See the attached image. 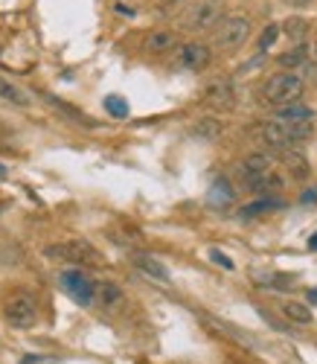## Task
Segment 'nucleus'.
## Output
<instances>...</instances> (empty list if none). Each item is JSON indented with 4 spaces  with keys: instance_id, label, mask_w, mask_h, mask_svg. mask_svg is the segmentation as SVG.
Here are the masks:
<instances>
[{
    "instance_id": "1",
    "label": "nucleus",
    "mask_w": 317,
    "mask_h": 364,
    "mask_svg": "<svg viewBox=\"0 0 317 364\" xmlns=\"http://www.w3.org/2000/svg\"><path fill=\"white\" fill-rule=\"evenodd\" d=\"M303 79H300L297 73L291 70H279V73H271L268 79L262 82V91L259 96L265 99V103L271 105H291L297 103L300 96H303Z\"/></svg>"
},
{
    "instance_id": "2",
    "label": "nucleus",
    "mask_w": 317,
    "mask_h": 364,
    "mask_svg": "<svg viewBox=\"0 0 317 364\" xmlns=\"http://www.w3.org/2000/svg\"><path fill=\"white\" fill-rule=\"evenodd\" d=\"M250 38V21L242 18V15H230V18H222L215 24V32H212V44L215 50H239L245 41Z\"/></svg>"
},
{
    "instance_id": "3",
    "label": "nucleus",
    "mask_w": 317,
    "mask_h": 364,
    "mask_svg": "<svg viewBox=\"0 0 317 364\" xmlns=\"http://www.w3.org/2000/svg\"><path fill=\"white\" fill-rule=\"evenodd\" d=\"M3 318L9 326L15 329H29L36 326L38 321V306H36V297H32L29 291H15L6 306H3Z\"/></svg>"
},
{
    "instance_id": "4",
    "label": "nucleus",
    "mask_w": 317,
    "mask_h": 364,
    "mask_svg": "<svg viewBox=\"0 0 317 364\" xmlns=\"http://www.w3.org/2000/svg\"><path fill=\"white\" fill-rule=\"evenodd\" d=\"M44 254L53 257V259L70 262V266H76V268H79V266H99V262H102V257L96 254V248H91L88 242H82V239L64 242V245H49Z\"/></svg>"
},
{
    "instance_id": "5",
    "label": "nucleus",
    "mask_w": 317,
    "mask_h": 364,
    "mask_svg": "<svg viewBox=\"0 0 317 364\" xmlns=\"http://www.w3.org/2000/svg\"><path fill=\"white\" fill-rule=\"evenodd\" d=\"M222 21V3L219 0H198V3H192L187 12H183V29L190 32H204L210 26H215Z\"/></svg>"
},
{
    "instance_id": "6",
    "label": "nucleus",
    "mask_w": 317,
    "mask_h": 364,
    "mask_svg": "<svg viewBox=\"0 0 317 364\" xmlns=\"http://www.w3.org/2000/svg\"><path fill=\"white\" fill-rule=\"evenodd\" d=\"M59 283H61V289L68 291L79 306H91V303H93L96 283H93V280H91L85 271H82V268H68V271H61V274H59Z\"/></svg>"
},
{
    "instance_id": "7",
    "label": "nucleus",
    "mask_w": 317,
    "mask_h": 364,
    "mask_svg": "<svg viewBox=\"0 0 317 364\" xmlns=\"http://www.w3.org/2000/svg\"><path fill=\"white\" fill-rule=\"evenodd\" d=\"M175 61L180 64L183 70H204L207 64L212 61V50L201 41H190V44H180L178 47V56Z\"/></svg>"
},
{
    "instance_id": "8",
    "label": "nucleus",
    "mask_w": 317,
    "mask_h": 364,
    "mask_svg": "<svg viewBox=\"0 0 317 364\" xmlns=\"http://www.w3.org/2000/svg\"><path fill=\"white\" fill-rule=\"evenodd\" d=\"M131 262H134V268L143 271L146 277L157 280V283H169V268H166L157 257L146 254V251H137V254H131Z\"/></svg>"
},
{
    "instance_id": "9",
    "label": "nucleus",
    "mask_w": 317,
    "mask_h": 364,
    "mask_svg": "<svg viewBox=\"0 0 317 364\" xmlns=\"http://www.w3.org/2000/svg\"><path fill=\"white\" fill-rule=\"evenodd\" d=\"M204 99H207L210 105H215V108H233V105H236V96H233V85H230V82H224V79L210 82L207 91H204Z\"/></svg>"
},
{
    "instance_id": "10",
    "label": "nucleus",
    "mask_w": 317,
    "mask_h": 364,
    "mask_svg": "<svg viewBox=\"0 0 317 364\" xmlns=\"http://www.w3.org/2000/svg\"><path fill=\"white\" fill-rule=\"evenodd\" d=\"M259 137L268 143V146H274V149H286V146H291V143H288V135H286V123H282V120L262 123V126H259Z\"/></svg>"
},
{
    "instance_id": "11",
    "label": "nucleus",
    "mask_w": 317,
    "mask_h": 364,
    "mask_svg": "<svg viewBox=\"0 0 317 364\" xmlns=\"http://www.w3.org/2000/svg\"><path fill=\"white\" fill-rule=\"evenodd\" d=\"M250 280H254L256 286H265V289H291L294 286V277L288 274H279V271H254L250 274Z\"/></svg>"
},
{
    "instance_id": "12",
    "label": "nucleus",
    "mask_w": 317,
    "mask_h": 364,
    "mask_svg": "<svg viewBox=\"0 0 317 364\" xmlns=\"http://www.w3.org/2000/svg\"><path fill=\"white\" fill-rule=\"evenodd\" d=\"M93 301H99V306H102V309H116L123 303V289L116 283H96Z\"/></svg>"
},
{
    "instance_id": "13",
    "label": "nucleus",
    "mask_w": 317,
    "mask_h": 364,
    "mask_svg": "<svg viewBox=\"0 0 317 364\" xmlns=\"http://www.w3.org/2000/svg\"><path fill=\"white\" fill-rule=\"evenodd\" d=\"M282 184H286V181H282L279 175H271V172L247 175V190H254V192H279Z\"/></svg>"
},
{
    "instance_id": "14",
    "label": "nucleus",
    "mask_w": 317,
    "mask_h": 364,
    "mask_svg": "<svg viewBox=\"0 0 317 364\" xmlns=\"http://www.w3.org/2000/svg\"><path fill=\"white\" fill-rule=\"evenodd\" d=\"M207 202H210L212 207H227V204L233 202V187H230L227 178H219V181H215V184L210 187Z\"/></svg>"
},
{
    "instance_id": "15",
    "label": "nucleus",
    "mask_w": 317,
    "mask_h": 364,
    "mask_svg": "<svg viewBox=\"0 0 317 364\" xmlns=\"http://www.w3.org/2000/svg\"><path fill=\"white\" fill-rule=\"evenodd\" d=\"M271 163H274V158L268 152H254V155L245 158L242 169H245V175H265L271 169Z\"/></svg>"
},
{
    "instance_id": "16",
    "label": "nucleus",
    "mask_w": 317,
    "mask_h": 364,
    "mask_svg": "<svg viewBox=\"0 0 317 364\" xmlns=\"http://www.w3.org/2000/svg\"><path fill=\"white\" fill-rule=\"evenodd\" d=\"M282 315H286L291 324H300V326L311 324V309L306 303H300V301H286V303H282Z\"/></svg>"
},
{
    "instance_id": "17",
    "label": "nucleus",
    "mask_w": 317,
    "mask_h": 364,
    "mask_svg": "<svg viewBox=\"0 0 317 364\" xmlns=\"http://www.w3.org/2000/svg\"><path fill=\"white\" fill-rule=\"evenodd\" d=\"M175 44H178L175 32H166V29L152 32V36L146 38V50H148V53H166V50H172Z\"/></svg>"
},
{
    "instance_id": "18",
    "label": "nucleus",
    "mask_w": 317,
    "mask_h": 364,
    "mask_svg": "<svg viewBox=\"0 0 317 364\" xmlns=\"http://www.w3.org/2000/svg\"><path fill=\"white\" fill-rule=\"evenodd\" d=\"M0 99H6V103H12V105H29V93H24L18 85H12L9 79H3L0 76Z\"/></svg>"
},
{
    "instance_id": "19",
    "label": "nucleus",
    "mask_w": 317,
    "mask_h": 364,
    "mask_svg": "<svg viewBox=\"0 0 317 364\" xmlns=\"http://www.w3.org/2000/svg\"><path fill=\"white\" fill-rule=\"evenodd\" d=\"M282 163H286V169L291 172V178H297V181L309 178V163H306V158H303V155L288 152L286 158H282Z\"/></svg>"
},
{
    "instance_id": "20",
    "label": "nucleus",
    "mask_w": 317,
    "mask_h": 364,
    "mask_svg": "<svg viewBox=\"0 0 317 364\" xmlns=\"http://www.w3.org/2000/svg\"><path fill=\"white\" fill-rule=\"evenodd\" d=\"M105 111L111 114V117L114 120H125L128 117V103H125V99L123 96H116V93H111V96H105Z\"/></svg>"
},
{
    "instance_id": "21",
    "label": "nucleus",
    "mask_w": 317,
    "mask_h": 364,
    "mask_svg": "<svg viewBox=\"0 0 317 364\" xmlns=\"http://www.w3.org/2000/svg\"><path fill=\"white\" fill-rule=\"evenodd\" d=\"M314 117V111L306 108V105H300V103H291L286 108H279V120H311Z\"/></svg>"
},
{
    "instance_id": "22",
    "label": "nucleus",
    "mask_w": 317,
    "mask_h": 364,
    "mask_svg": "<svg viewBox=\"0 0 317 364\" xmlns=\"http://www.w3.org/2000/svg\"><path fill=\"white\" fill-rule=\"evenodd\" d=\"M222 123L219 120H212V117H207V120H198L195 123V135L198 137H204V140H212V137H219L222 135Z\"/></svg>"
},
{
    "instance_id": "23",
    "label": "nucleus",
    "mask_w": 317,
    "mask_h": 364,
    "mask_svg": "<svg viewBox=\"0 0 317 364\" xmlns=\"http://www.w3.org/2000/svg\"><path fill=\"white\" fill-rule=\"evenodd\" d=\"M306 56H309V50H306V47H294V50H288V53H282L277 61L288 70V68H300V64L306 61Z\"/></svg>"
},
{
    "instance_id": "24",
    "label": "nucleus",
    "mask_w": 317,
    "mask_h": 364,
    "mask_svg": "<svg viewBox=\"0 0 317 364\" xmlns=\"http://www.w3.org/2000/svg\"><path fill=\"white\" fill-rule=\"evenodd\" d=\"M282 29L288 32V38L300 41V38H306V32H309V24H306L303 18H294V15H291V18L286 21V26H282Z\"/></svg>"
},
{
    "instance_id": "25",
    "label": "nucleus",
    "mask_w": 317,
    "mask_h": 364,
    "mask_svg": "<svg viewBox=\"0 0 317 364\" xmlns=\"http://www.w3.org/2000/svg\"><path fill=\"white\" fill-rule=\"evenodd\" d=\"M277 207H282L277 198H262V202H256V204H247L245 210H242V216H256V213H265V210H277Z\"/></svg>"
},
{
    "instance_id": "26",
    "label": "nucleus",
    "mask_w": 317,
    "mask_h": 364,
    "mask_svg": "<svg viewBox=\"0 0 317 364\" xmlns=\"http://www.w3.org/2000/svg\"><path fill=\"white\" fill-rule=\"evenodd\" d=\"M277 36H279V26L277 24H268L262 29V38H259V50H268L274 41H277Z\"/></svg>"
},
{
    "instance_id": "27",
    "label": "nucleus",
    "mask_w": 317,
    "mask_h": 364,
    "mask_svg": "<svg viewBox=\"0 0 317 364\" xmlns=\"http://www.w3.org/2000/svg\"><path fill=\"white\" fill-rule=\"evenodd\" d=\"M210 259H212V262H219V266H224L227 271H233V259H230V257H224L222 251H210Z\"/></svg>"
},
{
    "instance_id": "28",
    "label": "nucleus",
    "mask_w": 317,
    "mask_h": 364,
    "mask_svg": "<svg viewBox=\"0 0 317 364\" xmlns=\"http://www.w3.org/2000/svg\"><path fill=\"white\" fill-rule=\"evenodd\" d=\"M300 202H303V204H317V184L309 187L303 195H300Z\"/></svg>"
},
{
    "instance_id": "29",
    "label": "nucleus",
    "mask_w": 317,
    "mask_h": 364,
    "mask_svg": "<svg viewBox=\"0 0 317 364\" xmlns=\"http://www.w3.org/2000/svg\"><path fill=\"white\" fill-rule=\"evenodd\" d=\"M282 3H288V6H294V9H303V6L311 3V0H282Z\"/></svg>"
},
{
    "instance_id": "30",
    "label": "nucleus",
    "mask_w": 317,
    "mask_h": 364,
    "mask_svg": "<svg viewBox=\"0 0 317 364\" xmlns=\"http://www.w3.org/2000/svg\"><path fill=\"white\" fill-rule=\"evenodd\" d=\"M309 248H311V251H317V234H314V236L309 239Z\"/></svg>"
},
{
    "instance_id": "31",
    "label": "nucleus",
    "mask_w": 317,
    "mask_h": 364,
    "mask_svg": "<svg viewBox=\"0 0 317 364\" xmlns=\"http://www.w3.org/2000/svg\"><path fill=\"white\" fill-rule=\"evenodd\" d=\"M309 301H311V303H317V289H311V291H309Z\"/></svg>"
},
{
    "instance_id": "32",
    "label": "nucleus",
    "mask_w": 317,
    "mask_h": 364,
    "mask_svg": "<svg viewBox=\"0 0 317 364\" xmlns=\"http://www.w3.org/2000/svg\"><path fill=\"white\" fill-rule=\"evenodd\" d=\"M314 56H317V44H314Z\"/></svg>"
},
{
    "instance_id": "33",
    "label": "nucleus",
    "mask_w": 317,
    "mask_h": 364,
    "mask_svg": "<svg viewBox=\"0 0 317 364\" xmlns=\"http://www.w3.org/2000/svg\"><path fill=\"white\" fill-rule=\"evenodd\" d=\"M0 175H3V167H0Z\"/></svg>"
}]
</instances>
